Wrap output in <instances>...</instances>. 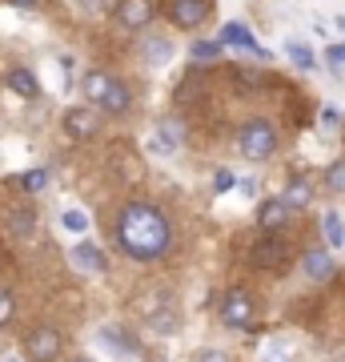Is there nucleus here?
<instances>
[{
    "label": "nucleus",
    "instance_id": "1",
    "mask_svg": "<svg viewBox=\"0 0 345 362\" xmlns=\"http://www.w3.org/2000/svg\"><path fill=\"white\" fill-rule=\"evenodd\" d=\"M116 246L137 262H157L173 246V226L149 202H125L116 214Z\"/></svg>",
    "mask_w": 345,
    "mask_h": 362
},
{
    "label": "nucleus",
    "instance_id": "2",
    "mask_svg": "<svg viewBox=\"0 0 345 362\" xmlns=\"http://www.w3.org/2000/svg\"><path fill=\"white\" fill-rule=\"evenodd\" d=\"M237 149H241L245 161H269L277 153V129L265 117H253V121H245L237 129Z\"/></svg>",
    "mask_w": 345,
    "mask_h": 362
},
{
    "label": "nucleus",
    "instance_id": "3",
    "mask_svg": "<svg viewBox=\"0 0 345 362\" xmlns=\"http://www.w3.org/2000/svg\"><path fill=\"white\" fill-rule=\"evenodd\" d=\"M285 262H289V242H285V238H273V233H265V238L249 250V266H253V270L277 274V270H285Z\"/></svg>",
    "mask_w": 345,
    "mask_h": 362
},
{
    "label": "nucleus",
    "instance_id": "4",
    "mask_svg": "<svg viewBox=\"0 0 345 362\" xmlns=\"http://www.w3.org/2000/svg\"><path fill=\"white\" fill-rule=\"evenodd\" d=\"M185 121L181 117H161L153 125V137H149V153L153 157H173L181 149V141H185Z\"/></svg>",
    "mask_w": 345,
    "mask_h": 362
},
{
    "label": "nucleus",
    "instance_id": "5",
    "mask_svg": "<svg viewBox=\"0 0 345 362\" xmlns=\"http://www.w3.org/2000/svg\"><path fill=\"white\" fill-rule=\"evenodd\" d=\"M253 314H257V306H253L249 290H229V294L221 298V322L233 326V330H249Z\"/></svg>",
    "mask_w": 345,
    "mask_h": 362
},
{
    "label": "nucleus",
    "instance_id": "6",
    "mask_svg": "<svg viewBox=\"0 0 345 362\" xmlns=\"http://www.w3.org/2000/svg\"><path fill=\"white\" fill-rule=\"evenodd\" d=\"M97 338H101V346L109 350V354H116V358H141V338L133 334L128 326L104 322L101 330H97Z\"/></svg>",
    "mask_w": 345,
    "mask_h": 362
},
{
    "label": "nucleus",
    "instance_id": "7",
    "mask_svg": "<svg viewBox=\"0 0 345 362\" xmlns=\"http://www.w3.org/2000/svg\"><path fill=\"white\" fill-rule=\"evenodd\" d=\"M61 350H64V334L56 330V326H37L32 334H25V354L32 362L61 358Z\"/></svg>",
    "mask_w": 345,
    "mask_h": 362
},
{
    "label": "nucleus",
    "instance_id": "8",
    "mask_svg": "<svg viewBox=\"0 0 345 362\" xmlns=\"http://www.w3.org/2000/svg\"><path fill=\"white\" fill-rule=\"evenodd\" d=\"M97 129H101V117H97L92 105H73V109L64 113V133H68L73 141H92Z\"/></svg>",
    "mask_w": 345,
    "mask_h": 362
},
{
    "label": "nucleus",
    "instance_id": "9",
    "mask_svg": "<svg viewBox=\"0 0 345 362\" xmlns=\"http://www.w3.org/2000/svg\"><path fill=\"white\" fill-rule=\"evenodd\" d=\"M213 13V0H169V21L177 28H201Z\"/></svg>",
    "mask_w": 345,
    "mask_h": 362
},
{
    "label": "nucleus",
    "instance_id": "10",
    "mask_svg": "<svg viewBox=\"0 0 345 362\" xmlns=\"http://www.w3.org/2000/svg\"><path fill=\"white\" fill-rule=\"evenodd\" d=\"M113 16H116V25H121V28L137 33V28H145L157 16V4H153V0H116Z\"/></svg>",
    "mask_w": 345,
    "mask_h": 362
},
{
    "label": "nucleus",
    "instance_id": "11",
    "mask_svg": "<svg viewBox=\"0 0 345 362\" xmlns=\"http://www.w3.org/2000/svg\"><path fill=\"white\" fill-rule=\"evenodd\" d=\"M68 262H73L77 274H104L109 270V258H104V250L97 242H77V246L68 250Z\"/></svg>",
    "mask_w": 345,
    "mask_h": 362
},
{
    "label": "nucleus",
    "instance_id": "12",
    "mask_svg": "<svg viewBox=\"0 0 345 362\" xmlns=\"http://www.w3.org/2000/svg\"><path fill=\"white\" fill-rule=\"evenodd\" d=\"M141 310H145V322H149V330H157V334H165V338L177 334L181 318H177V310H173V302H169V298H161L157 306H149V302H145Z\"/></svg>",
    "mask_w": 345,
    "mask_h": 362
},
{
    "label": "nucleus",
    "instance_id": "13",
    "mask_svg": "<svg viewBox=\"0 0 345 362\" xmlns=\"http://www.w3.org/2000/svg\"><path fill=\"white\" fill-rule=\"evenodd\" d=\"M217 40H221V45H233V49H241V52H253V57H261V61H269V52L257 45V37H253V33H249L245 25H237V21L221 28V37H217Z\"/></svg>",
    "mask_w": 345,
    "mask_h": 362
},
{
    "label": "nucleus",
    "instance_id": "14",
    "mask_svg": "<svg viewBox=\"0 0 345 362\" xmlns=\"http://www.w3.org/2000/svg\"><path fill=\"white\" fill-rule=\"evenodd\" d=\"M4 230H8V238H32V230H37V209L8 206L4 209Z\"/></svg>",
    "mask_w": 345,
    "mask_h": 362
},
{
    "label": "nucleus",
    "instance_id": "15",
    "mask_svg": "<svg viewBox=\"0 0 345 362\" xmlns=\"http://www.w3.org/2000/svg\"><path fill=\"white\" fill-rule=\"evenodd\" d=\"M97 109H104L109 117H125L128 109H133V93H128V85L125 81H109V89H104V97H101V105Z\"/></svg>",
    "mask_w": 345,
    "mask_h": 362
},
{
    "label": "nucleus",
    "instance_id": "16",
    "mask_svg": "<svg viewBox=\"0 0 345 362\" xmlns=\"http://www.w3.org/2000/svg\"><path fill=\"white\" fill-rule=\"evenodd\" d=\"M289 214H293V209L285 206L282 197H269V202H261V209H257V226L265 233H277V230H285Z\"/></svg>",
    "mask_w": 345,
    "mask_h": 362
},
{
    "label": "nucleus",
    "instance_id": "17",
    "mask_svg": "<svg viewBox=\"0 0 345 362\" xmlns=\"http://www.w3.org/2000/svg\"><path fill=\"white\" fill-rule=\"evenodd\" d=\"M333 258H329V250H309L305 258H301V274H305L309 282H329L333 278Z\"/></svg>",
    "mask_w": 345,
    "mask_h": 362
},
{
    "label": "nucleus",
    "instance_id": "18",
    "mask_svg": "<svg viewBox=\"0 0 345 362\" xmlns=\"http://www.w3.org/2000/svg\"><path fill=\"white\" fill-rule=\"evenodd\" d=\"M8 89H13L16 97H25V101H37L40 97V81H37L32 69L16 65V69H8Z\"/></svg>",
    "mask_w": 345,
    "mask_h": 362
},
{
    "label": "nucleus",
    "instance_id": "19",
    "mask_svg": "<svg viewBox=\"0 0 345 362\" xmlns=\"http://www.w3.org/2000/svg\"><path fill=\"white\" fill-rule=\"evenodd\" d=\"M109 73H104V69H89V73H85V81H80V89H85V97H89L92 105H101V97H104V89H109Z\"/></svg>",
    "mask_w": 345,
    "mask_h": 362
},
{
    "label": "nucleus",
    "instance_id": "20",
    "mask_svg": "<svg viewBox=\"0 0 345 362\" xmlns=\"http://www.w3.org/2000/svg\"><path fill=\"white\" fill-rule=\"evenodd\" d=\"M309 197H313V189H309V181H305V177H293L289 185H285L282 202H285L289 209H305V206H309Z\"/></svg>",
    "mask_w": 345,
    "mask_h": 362
},
{
    "label": "nucleus",
    "instance_id": "21",
    "mask_svg": "<svg viewBox=\"0 0 345 362\" xmlns=\"http://www.w3.org/2000/svg\"><path fill=\"white\" fill-rule=\"evenodd\" d=\"M145 65H169V57H173V45H169L165 37H153V40H145Z\"/></svg>",
    "mask_w": 345,
    "mask_h": 362
},
{
    "label": "nucleus",
    "instance_id": "22",
    "mask_svg": "<svg viewBox=\"0 0 345 362\" xmlns=\"http://www.w3.org/2000/svg\"><path fill=\"white\" fill-rule=\"evenodd\" d=\"M201 97H205V81L201 77H185L177 85V93H173V101L177 105H197Z\"/></svg>",
    "mask_w": 345,
    "mask_h": 362
},
{
    "label": "nucleus",
    "instance_id": "23",
    "mask_svg": "<svg viewBox=\"0 0 345 362\" xmlns=\"http://www.w3.org/2000/svg\"><path fill=\"white\" fill-rule=\"evenodd\" d=\"M321 233H325V242H329V246H345V221H341V214H325V218H321Z\"/></svg>",
    "mask_w": 345,
    "mask_h": 362
},
{
    "label": "nucleus",
    "instance_id": "24",
    "mask_svg": "<svg viewBox=\"0 0 345 362\" xmlns=\"http://www.w3.org/2000/svg\"><path fill=\"white\" fill-rule=\"evenodd\" d=\"M221 40H193L189 45V57L193 61H201V65H209V61H221Z\"/></svg>",
    "mask_w": 345,
    "mask_h": 362
},
{
    "label": "nucleus",
    "instance_id": "25",
    "mask_svg": "<svg viewBox=\"0 0 345 362\" xmlns=\"http://www.w3.org/2000/svg\"><path fill=\"white\" fill-rule=\"evenodd\" d=\"M20 189H25V194H40V189H44V185H49V173H44V169H28V173H20Z\"/></svg>",
    "mask_w": 345,
    "mask_h": 362
},
{
    "label": "nucleus",
    "instance_id": "26",
    "mask_svg": "<svg viewBox=\"0 0 345 362\" xmlns=\"http://www.w3.org/2000/svg\"><path fill=\"white\" fill-rule=\"evenodd\" d=\"M61 226L68 233H85L89 230V214H80V209H64L61 214Z\"/></svg>",
    "mask_w": 345,
    "mask_h": 362
},
{
    "label": "nucleus",
    "instance_id": "27",
    "mask_svg": "<svg viewBox=\"0 0 345 362\" xmlns=\"http://www.w3.org/2000/svg\"><path fill=\"white\" fill-rule=\"evenodd\" d=\"M325 185H329L333 194H345V161L329 165V173H325Z\"/></svg>",
    "mask_w": 345,
    "mask_h": 362
},
{
    "label": "nucleus",
    "instance_id": "28",
    "mask_svg": "<svg viewBox=\"0 0 345 362\" xmlns=\"http://www.w3.org/2000/svg\"><path fill=\"white\" fill-rule=\"evenodd\" d=\"M289 57H293V65H301V69H313V52L301 45V40H289Z\"/></svg>",
    "mask_w": 345,
    "mask_h": 362
},
{
    "label": "nucleus",
    "instance_id": "29",
    "mask_svg": "<svg viewBox=\"0 0 345 362\" xmlns=\"http://www.w3.org/2000/svg\"><path fill=\"white\" fill-rule=\"evenodd\" d=\"M233 185H237L233 169H217V173H213V189H217V194H229Z\"/></svg>",
    "mask_w": 345,
    "mask_h": 362
},
{
    "label": "nucleus",
    "instance_id": "30",
    "mask_svg": "<svg viewBox=\"0 0 345 362\" xmlns=\"http://www.w3.org/2000/svg\"><path fill=\"white\" fill-rule=\"evenodd\" d=\"M13 310H16V306H13V294H8V290H0V326L13 318Z\"/></svg>",
    "mask_w": 345,
    "mask_h": 362
},
{
    "label": "nucleus",
    "instance_id": "31",
    "mask_svg": "<svg viewBox=\"0 0 345 362\" xmlns=\"http://www.w3.org/2000/svg\"><path fill=\"white\" fill-rule=\"evenodd\" d=\"M197 362H229V358H225L221 350H201V354H197Z\"/></svg>",
    "mask_w": 345,
    "mask_h": 362
},
{
    "label": "nucleus",
    "instance_id": "32",
    "mask_svg": "<svg viewBox=\"0 0 345 362\" xmlns=\"http://www.w3.org/2000/svg\"><path fill=\"white\" fill-rule=\"evenodd\" d=\"M321 121H325V125H337V121H341V113H337L333 105H325V113H321Z\"/></svg>",
    "mask_w": 345,
    "mask_h": 362
},
{
    "label": "nucleus",
    "instance_id": "33",
    "mask_svg": "<svg viewBox=\"0 0 345 362\" xmlns=\"http://www.w3.org/2000/svg\"><path fill=\"white\" fill-rule=\"evenodd\" d=\"M104 4H109V0H80V8H85V13H101Z\"/></svg>",
    "mask_w": 345,
    "mask_h": 362
},
{
    "label": "nucleus",
    "instance_id": "34",
    "mask_svg": "<svg viewBox=\"0 0 345 362\" xmlns=\"http://www.w3.org/2000/svg\"><path fill=\"white\" fill-rule=\"evenodd\" d=\"M8 4H13V8H25V13H28V8H37L40 0H8Z\"/></svg>",
    "mask_w": 345,
    "mask_h": 362
},
{
    "label": "nucleus",
    "instance_id": "35",
    "mask_svg": "<svg viewBox=\"0 0 345 362\" xmlns=\"http://www.w3.org/2000/svg\"><path fill=\"white\" fill-rule=\"evenodd\" d=\"M337 25H341V28H345V16H341V21H337Z\"/></svg>",
    "mask_w": 345,
    "mask_h": 362
},
{
    "label": "nucleus",
    "instance_id": "36",
    "mask_svg": "<svg viewBox=\"0 0 345 362\" xmlns=\"http://www.w3.org/2000/svg\"><path fill=\"white\" fill-rule=\"evenodd\" d=\"M4 362H20V358H4Z\"/></svg>",
    "mask_w": 345,
    "mask_h": 362
}]
</instances>
